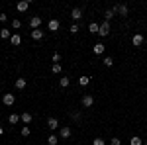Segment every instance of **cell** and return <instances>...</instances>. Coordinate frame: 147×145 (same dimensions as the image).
Returning a JSON list of instances; mask_svg holds the SVG:
<instances>
[{"label":"cell","mask_w":147,"mask_h":145,"mask_svg":"<svg viewBox=\"0 0 147 145\" xmlns=\"http://www.w3.org/2000/svg\"><path fill=\"white\" fill-rule=\"evenodd\" d=\"M112 10L116 12L118 16H122V18H125V16L129 14V8H127V4H116V6H114Z\"/></svg>","instance_id":"obj_1"},{"label":"cell","mask_w":147,"mask_h":145,"mask_svg":"<svg viewBox=\"0 0 147 145\" xmlns=\"http://www.w3.org/2000/svg\"><path fill=\"white\" fill-rule=\"evenodd\" d=\"M80 104H82V108H90L92 104H94V96H92V94H82Z\"/></svg>","instance_id":"obj_2"},{"label":"cell","mask_w":147,"mask_h":145,"mask_svg":"<svg viewBox=\"0 0 147 145\" xmlns=\"http://www.w3.org/2000/svg\"><path fill=\"white\" fill-rule=\"evenodd\" d=\"M71 135H73V129H71L69 125H61V127H59V137H61V139H69Z\"/></svg>","instance_id":"obj_3"},{"label":"cell","mask_w":147,"mask_h":145,"mask_svg":"<svg viewBox=\"0 0 147 145\" xmlns=\"http://www.w3.org/2000/svg\"><path fill=\"white\" fill-rule=\"evenodd\" d=\"M143 41H145V37H143L141 34H134L131 35V45H134V47H141Z\"/></svg>","instance_id":"obj_4"},{"label":"cell","mask_w":147,"mask_h":145,"mask_svg":"<svg viewBox=\"0 0 147 145\" xmlns=\"http://www.w3.org/2000/svg\"><path fill=\"white\" fill-rule=\"evenodd\" d=\"M98 35H100V37H106V35H110V22H102V24H100Z\"/></svg>","instance_id":"obj_5"},{"label":"cell","mask_w":147,"mask_h":145,"mask_svg":"<svg viewBox=\"0 0 147 145\" xmlns=\"http://www.w3.org/2000/svg\"><path fill=\"white\" fill-rule=\"evenodd\" d=\"M14 102H16V96L10 94V92H6V94L2 96V104H4V106H14Z\"/></svg>","instance_id":"obj_6"},{"label":"cell","mask_w":147,"mask_h":145,"mask_svg":"<svg viewBox=\"0 0 147 145\" xmlns=\"http://www.w3.org/2000/svg\"><path fill=\"white\" fill-rule=\"evenodd\" d=\"M41 24H43L41 16H32V18H30V26H32V30H39Z\"/></svg>","instance_id":"obj_7"},{"label":"cell","mask_w":147,"mask_h":145,"mask_svg":"<svg viewBox=\"0 0 147 145\" xmlns=\"http://www.w3.org/2000/svg\"><path fill=\"white\" fill-rule=\"evenodd\" d=\"M47 28H49V32H59V28H61V24H59V20H55V18H51L49 22H47Z\"/></svg>","instance_id":"obj_8"},{"label":"cell","mask_w":147,"mask_h":145,"mask_svg":"<svg viewBox=\"0 0 147 145\" xmlns=\"http://www.w3.org/2000/svg\"><path fill=\"white\" fill-rule=\"evenodd\" d=\"M47 127H49V129H51V134H53L55 129L61 127V125H59V120H57V118H47Z\"/></svg>","instance_id":"obj_9"},{"label":"cell","mask_w":147,"mask_h":145,"mask_svg":"<svg viewBox=\"0 0 147 145\" xmlns=\"http://www.w3.org/2000/svg\"><path fill=\"white\" fill-rule=\"evenodd\" d=\"M32 120H34V116H32L30 112H22V114H20V122H22L24 125H28V123H32Z\"/></svg>","instance_id":"obj_10"},{"label":"cell","mask_w":147,"mask_h":145,"mask_svg":"<svg viewBox=\"0 0 147 145\" xmlns=\"http://www.w3.org/2000/svg\"><path fill=\"white\" fill-rule=\"evenodd\" d=\"M28 8H30V2H28V0H20V2L16 4V10L20 12V14H24V12H28Z\"/></svg>","instance_id":"obj_11"},{"label":"cell","mask_w":147,"mask_h":145,"mask_svg":"<svg viewBox=\"0 0 147 145\" xmlns=\"http://www.w3.org/2000/svg\"><path fill=\"white\" fill-rule=\"evenodd\" d=\"M104 51H106V45L102 43V41H98V43H94V47H92V53H94V55H102Z\"/></svg>","instance_id":"obj_12"},{"label":"cell","mask_w":147,"mask_h":145,"mask_svg":"<svg viewBox=\"0 0 147 145\" xmlns=\"http://www.w3.org/2000/svg\"><path fill=\"white\" fill-rule=\"evenodd\" d=\"M32 39H34V41H41V39H43V37H45V34H43V32H41V30H32Z\"/></svg>","instance_id":"obj_13"},{"label":"cell","mask_w":147,"mask_h":145,"mask_svg":"<svg viewBox=\"0 0 147 145\" xmlns=\"http://www.w3.org/2000/svg\"><path fill=\"white\" fill-rule=\"evenodd\" d=\"M71 18H73L75 22H79L80 18H82V8H73V12H71Z\"/></svg>","instance_id":"obj_14"},{"label":"cell","mask_w":147,"mask_h":145,"mask_svg":"<svg viewBox=\"0 0 147 145\" xmlns=\"http://www.w3.org/2000/svg\"><path fill=\"white\" fill-rule=\"evenodd\" d=\"M14 86H16L18 90H24L26 86H28V80H26V78H16V82H14Z\"/></svg>","instance_id":"obj_15"},{"label":"cell","mask_w":147,"mask_h":145,"mask_svg":"<svg viewBox=\"0 0 147 145\" xmlns=\"http://www.w3.org/2000/svg\"><path fill=\"white\" fill-rule=\"evenodd\" d=\"M10 43L14 45V47H18V45L22 43V35H20V34H14V35L10 37Z\"/></svg>","instance_id":"obj_16"},{"label":"cell","mask_w":147,"mask_h":145,"mask_svg":"<svg viewBox=\"0 0 147 145\" xmlns=\"http://www.w3.org/2000/svg\"><path fill=\"white\" fill-rule=\"evenodd\" d=\"M98 30H100V24H96V22H90L88 24V32L94 35H98Z\"/></svg>","instance_id":"obj_17"},{"label":"cell","mask_w":147,"mask_h":145,"mask_svg":"<svg viewBox=\"0 0 147 145\" xmlns=\"http://www.w3.org/2000/svg\"><path fill=\"white\" fill-rule=\"evenodd\" d=\"M12 35H14V34H12L8 28H2V30H0V37H2V39H10Z\"/></svg>","instance_id":"obj_18"},{"label":"cell","mask_w":147,"mask_h":145,"mask_svg":"<svg viewBox=\"0 0 147 145\" xmlns=\"http://www.w3.org/2000/svg\"><path fill=\"white\" fill-rule=\"evenodd\" d=\"M69 84H71V78L69 77H61L59 78V86H61V88H67Z\"/></svg>","instance_id":"obj_19"},{"label":"cell","mask_w":147,"mask_h":145,"mask_svg":"<svg viewBox=\"0 0 147 145\" xmlns=\"http://www.w3.org/2000/svg\"><path fill=\"white\" fill-rule=\"evenodd\" d=\"M18 122H20V114H10V118H8V123H10V125H16Z\"/></svg>","instance_id":"obj_20"},{"label":"cell","mask_w":147,"mask_h":145,"mask_svg":"<svg viewBox=\"0 0 147 145\" xmlns=\"http://www.w3.org/2000/svg\"><path fill=\"white\" fill-rule=\"evenodd\" d=\"M61 71H63L61 63H53V65H51V73H53V75H61Z\"/></svg>","instance_id":"obj_21"},{"label":"cell","mask_w":147,"mask_h":145,"mask_svg":"<svg viewBox=\"0 0 147 145\" xmlns=\"http://www.w3.org/2000/svg\"><path fill=\"white\" fill-rule=\"evenodd\" d=\"M57 143H59V135L51 134L49 137H47V145H57Z\"/></svg>","instance_id":"obj_22"},{"label":"cell","mask_w":147,"mask_h":145,"mask_svg":"<svg viewBox=\"0 0 147 145\" xmlns=\"http://www.w3.org/2000/svg\"><path fill=\"white\" fill-rule=\"evenodd\" d=\"M129 145H143V139L137 137V135H131L129 137Z\"/></svg>","instance_id":"obj_23"},{"label":"cell","mask_w":147,"mask_h":145,"mask_svg":"<svg viewBox=\"0 0 147 145\" xmlns=\"http://www.w3.org/2000/svg\"><path fill=\"white\" fill-rule=\"evenodd\" d=\"M88 82H90V77H86V75L79 77V84L80 86H88Z\"/></svg>","instance_id":"obj_24"},{"label":"cell","mask_w":147,"mask_h":145,"mask_svg":"<svg viewBox=\"0 0 147 145\" xmlns=\"http://www.w3.org/2000/svg\"><path fill=\"white\" fill-rule=\"evenodd\" d=\"M114 16H116V12H114L112 8H110V10H106V14H104V18H106V22H110V20H112Z\"/></svg>","instance_id":"obj_25"},{"label":"cell","mask_w":147,"mask_h":145,"mask_svg":"<svg viewBox=\"0 0 147 145\" xmlns=\"http://www.w3.org/2000/svg\"><path fill=\"white\" fill-rule=\"evenodd\" d=\"M30 134H32L30 125H22V135H24V137H30Z\"/></svg>","instance_id":"obj_26"},{"label":"cell","mask_w":147,"mask_h":145,"mask_svg":"<svg viewBox=\"0 0 147 145\" xmlns=\"http://www.w3.org/2000/svg\"><path fill=\"white\" fill-rule=\"evenodd\" d=\"M102 63H104V67H112V65H114V59H112V57H104V61H102Z\"/></svg>","instance_id":"obj_27"},{"label":"cell","mask_w":147,"mask_h":145,"mask_svg":"<svg viewBox=\"0 0 147 145\" xmlns=\"http://www.w3.org/2000/svg\"><path fill=\"white\" fill-rule=\"evenodd\" d=\"M12 28H14V30H20V28H22V20H18V18L12 20Z\"/></svg>","instance_id":"obj_28"},{"label":"cell","mask_w":147,"mask_h":145,"mask_svg":"<svg viewBox=\"0 0 147 145\" xmlns=\"http://www.w3.org/2000/svg\"><path fill=\"white\" fill-rule=\"evenodd\" d=\"M92 145H106V139H102V137H96V139H92Z\"/></svg>","instance_id":"obj_29"},{"label":"cell","mask_w":147,"mask_h":145,"mask_svg":"<svg viewBox=\"0 0 147 145\" xmlns=\"http://www.w3.org/2000/svg\"><path fill=\"white\" fill-rule=\"evenodd\" d=\"M69 32H71L73 35H75V34H79V24H73V26L69 28Z\"/></svg>","instance_id":"obj_30"},{"label":"cell","mask_w":147,"mask_h":145,"mask_svg":"<svg viewBox=\"0 0 147 145\" xmlns=\"http://www.w3.org/2000/svg\"><path fill=\"white\" fill-rule=\"evenodd\" d=\"M51 61H53V63H59V61H61V53H53V55H51Z\"/></svg>","instance_id":"obj_31"},{"label":"cell","mask_w":147,"mask_h":145,"mask_svg":"<svg viewBox=\"0 0 147 145\" xmlns=\"http://www.w3.org/2000/svg\"><path fill=\"white\" fill-rule=\"evenodd\" d=\"M110 145H122V139L120 137H112L110 139Z\"/></svg>","instance_id":"obj_32"},{"label":"cell","mask_w":147,"mask_h":145,"mask_svg":"<svg viewBox=\"0 0 147 145\" xmlns=\"http://www.w3.org/2000/svg\"><path fill=\"white\" fill-rule=\"evenodd\" d=\"M6 20H8V16H6V14H0V22L4 24V22H6Z\"/></svg>","instance_id":"obj_33"},{"label":"cell","mask_w":147,"mask_h":145,"mask_svg":"<svg viewBox=\"0 0 147 145\" xmlns=\"http://www.w3.org/2000/svg\"><path fill=\"white\" fill-rule=\"evenodd\" d=\"M2 134H4V127H2V125H0V135H2Z\"/></svg>","instance_id":"obj_34"},{"label":"cell","mask_w":147,"mask_h":145,"mask_svg":"<svg viewBox=\"0 0 147 145\" xmlns=\"http://www.w3.org/2000/svg\"><path fill=\"white\" fill-rule=\"evenodd\" d=\"M143 145H147V141H143Z\"/></svg>","instance_id":"obj_35"}]
</instances>
